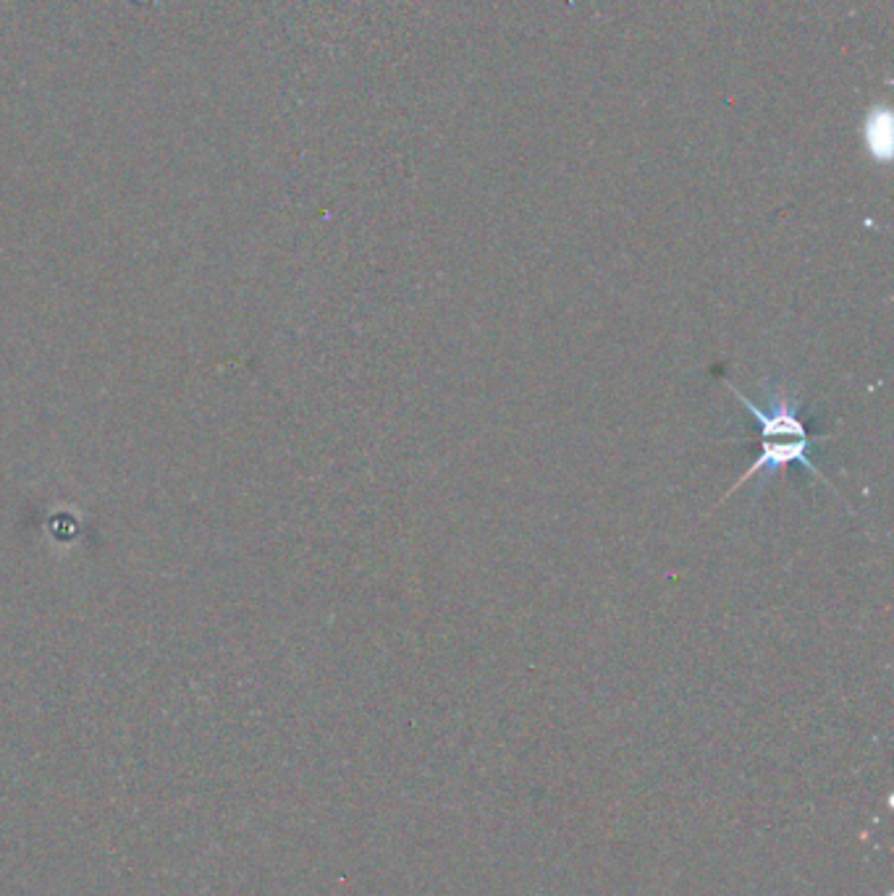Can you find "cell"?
I'll list each match as a JSON object with an SVG mask.
<instances>
[{
	"label": "cell",
	"instance_id": "cell-1",
	"mask_svg": "<svg viewBox=\"0 0 894 896\" xmlns=\"http://www.w3.org/2000/svg\"><path fill=\"white\" fill-rule=\"evenodd\" d=\"M726 391H732L737 396V402L745 406V412H751L755 422L761 427V454L755 462L747 467L743 475L737 477L730 491L724 493L726 501L734 491H740L747 480L759 477V475H780L782 470H787L790 464H801V467L808 472V475L824 480L826 485H832V480L824 477V472L816 467V462L811 459V449L816 441H826L828 435H811L805 422L797 414L795 399L790 396L784 389H776L774 396L769 399V406H759L753 399H747L743 391L734 389L732 383H726ZM834 491V485H832Z\"/></svg>",
	"mask_w": 894,
	"mask_h": 896
}]
</instances>
